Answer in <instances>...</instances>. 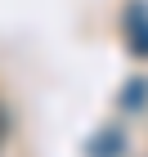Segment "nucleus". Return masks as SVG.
<instances>
[{"mask_svg":"<svg viewBox=\"0 0 148 157\" xmlns=\"http://www.w3.org/2000/svg\"><path fill=\"white\" fill-rule=\"evenodd\" d=\"M126 40H130V49H135L139 59H148V9L144 5H130V13H126Z\"/></svg>","mask_w":148,"mask_h":157,"instance_id":"f257e3e1","label":"nucleus"},{"mask_svg":"<svg viewBox=\"0 0 148 157\" xmlns=\"http://www.w3.org/2000/svg\"><path fill=\"white\" fill-rule=\"evenodd\" d=\"M5 130H9V117H5V108H0V139H5Z\"/></svg>","mask_w":148,"mask_h":157,"instance_id":"f03ea898","label":"nucleus"}]
</instances>
